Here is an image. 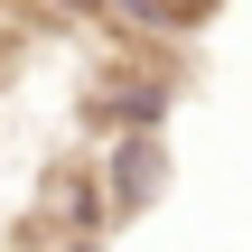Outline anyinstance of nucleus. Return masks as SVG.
I'll use <instances>...</instances> for the list:
<instances>
[{"label": "nucleus", "instance_id": "2", "mask_svg": "<svg viewBox=\"0 0 252 252\" xmlns=\"http://www.w3.org/2000/svg\"><path fill=\"white\" fill-rule=\"evenodd\" d=\"M150 28H196V19H215V0H131Z\"/></svg>", "mask_w": 252, "mask_h": 252}, {"label": "nucleus", "instance_id": "1", "mask_svg": "<svg viewBox=\"0 0 252 252\" xmlns=\"http://www.w3.org/2000/svg\"><path fill=\"white\" fill-rule=\"evenodd\" d=\"M159 196V140H131L112 159V206H150Z\"/></svg>", "mask_w": 252, "mask_h": 252}]
</instances>
